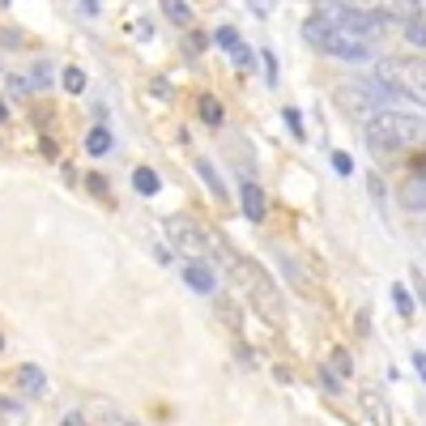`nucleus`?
<instances>
[{"label":"nucleus","instance_id":"obj_1","mask_svg":"<svg viewBox=\"0 0 426 426\" xmlns=\"http://www.w3.org/2000/svg\"><path fill=\"white\" fill-rule=\"evenodd\" d=\"M426 137V124L409 119V115H396V111H375L367 119V145L371 154H400Z\"/></svg>","mask_w":426,"mask_h":426},{"label":"nucleus","instance_id":"obj_2","mask_svg":"<svg viewBox=\"0 0 426 426\" xmlns=\"http://www.w3.org/2000/svg\"><path fill=\"white\" fill-rule=\"evenodd\" d=\"M303 35H307L311 47H320V52L333 56V60H349V64H367V60H371V43L345 35V30H337V26H329V21L316 17V13L303 21Z\"/></svg>","mask_w":426,"mask_h":426},{"label":"nucleus","instance_id":"obj_3","mask_svg":"<svg viewBox=\"0 0 426 426\" xmlns=\"http://www.w3.org/2000/svg\"><path fill=\"white\" fill-rule=\"evenodd\" d=\"M375 81L388 86L396 98L426 107V60H375Z\"/></svg>","mask_w":426,"mask_h":426},{"label":"nucleus","instance_id":"obj_4","mask_svg":"<svg viewBox=\"0 0 426 426\" xmlns=\"http://www.w3.org/2000/svg\"><path fill=\"white\" fill-rule=\"evenodd\" d=\"M166 239H171V247L180 256H188L192 264H209V256H213V231L209 226H196L192 217H166Z\"/></svg>","mask_w":426,"mask_h":426},{"label":"nucleus","instance_id":"obj_5","mask_svg":"<svg viewBox=\"0 0 426 426\" xmlns=\"http://www.w3.org/2000/svg\"><path fill=\"white\" fill-rule=\"evenodd\" d=\"M316 17H324L329 26L345 30V35H354L362 43H371L375 35L384 30V13H375V9H358V5H320Z\"/></svg>","mask_w":426,"mask_h":426},{"label":"nucleus","instance_id":"obj_6","mask_svg":"<svg viewBox=\"0 0 426 426\" xmlns=\"http://www.w3.org/2000/svg\"><path fill=\"white\" fill-rule=\"evenodd\" d=\"M239 200H243V213L252 217V222H264V192H260V184H252V180H243V188H239Z\"/></svg>","mask_w":426,"mask_h":426},{"label":"nucleus","instance_id":"obj_7","mask_svg":"<svg viewBox=\"0 0 426 426\" xmlns=\"http://www.w3.org/2000/svg\"><path fill=\"white\" fill-rule=\"evenodd\" d=\"M184 282L196 294H217V278H213V269H205V264H188L184 269Z\"/></svg>","mask_w":426,"mask_h":426},{"label":"nucleus","instance_id":"obj_8","mask_svg":"<svg viewBox=\"0 0 426 426\" xmlns=\"http://www.w3.org/2000/svg\"><path fill=\"white\" fill-rule=\"evenodd\" d=\"M213 311H217V320L226 324L231 333H239L243 316H239V307H235V298H231V294H222V290H217V294H213Z\"/></svg>","mask_w":426,"mask_h":426},{"label":"nucleus","instance_id":"obj_9","mask_svg":"<svg viewBox=\"0 0 426 426\" xmlns=\"http://www.w3.org/2000/svg\"><path fill=\"white\" fill-rule=\"evenodd\" d=\"M400 205H405V209H426V175L405 180V188H400Z\"/></svg>","mask_w":426,"mask_h":426},{"label":"nucleus","instance_id":"obj_10","mask_svg":"<svg viewBox=\"0 0 426 426\" xmlns=\"http://www.w3.org/2000/svg\"><path fill=\"white\" fill-rule=\"evenodd\" d=\"M133 188H137L141 196H158V188H162L158 171H149V166H137V171H133Z\"/></svg>","mask_w":426,"mask_h":426},{"label":"nucleus","instance_id":"obj_11","mask_svg":"<svg viewBox=\"0 0 426 426\" xmlns=\"http://www.w3.org/2000/svg\"><path fill=\"white\" fill-rule=\"evenodd\" d=\"M196 175L209 184L213 200H231V196H226V184H222V180H217V171H213V162H196Z\"/></svg>","mask_w":426,"mask_h":426},{"label":"nucleus","instance_id":"obj_12","mask_svg":"<svg viewBox=\"0 0 426 426\" xmlns=\"http://www.w3.org/2000/svg\"><path fill=\"white\" fill-rule=\"evenodd\" d=\"M362 409H367V418H371L375 426H388V414H384V400L375 396V392H367V396H362Z\"/></svg>","mask_w":426,"mask_h":426},{"label":"nucleus","instance_id":"obj_13","mask_svg":"<svg viewBox=\"0 0 426 426\" xmlns=\"http://www.w3.org/2000/svg\"><path fill=\"white\" fill-rule=\"evenodd\" d=\"M86 149H90L94 158H103L107 149H111V133H107V128H94V133L86 137Z\"/></svg>","mask_w":426,"mask_h":426},{"label":"nucleus","instance_id":"obj_14","mask_svg":"<svg viewBox=\"0 0 426 426\" xmlns=\"http://www.w3.org/2000/svg\"><path fill=\"white\" fill-rule=\"evenodd\" d=\"M17 384L26 388V392H43V371L39 367H21L17 371Z\"/></svg>","mask_w":426,"mask_h":426},{"label":"nucleus","instance_id":"obj_15","mask_svg":"<svg viewBox=\"0 0 426 426\" xmlns=\"http://www.w3.org/2000/svg\"><path fill=\"white\" fill-rule=\"evenodd\" d=\"M162 9H166V17L175 21V26H192V9H188V5H180V0H166Z\"/></svg>","mask_w":426,"mask_h":426},{"label":"nucleus","instance_id":"obj_16","mask_svg":"<svg viewBox=\"0 0 426 426\" xmlns=\"http://www.w3.org/2000/svg\"><path fill=\"white\" fill-rule=\"evenodd\" d=\"M60 81H64V90H68V94H81V90H86V72H81V68H64V77H60Z\"/></svg>","mask_w":426,"mask_h":426},{"label":"nucleus","instance_id":"obj_17","mask_svg":"<svg viewBox=\"0 0 426 426\" xmlns=\"http://www.w3.org/2000/svg\"><path fill=\"white\" fill-rule=\"evenodd\" d=\"M405 39L418 43V47H426V21H422V17H409V21H405Z\"/></svg>","mask_w":426,"mask_h":426},{"label":"nucleus","instance_id":"obj_18","mask_svg":"<svg viewBox=\"0 0 426 426\" xmlns=\"http://www.w3.org/2000/svg\"><path fill=\"white\" fill-rule=\"evenodd\" d=\"M200 115H205L209 124H222V103H217V98H209V94H205V98H200Z\"/></svg>","mask_w":426,"mask_h":426},{"label":"nucleus","instance_id":"obj_19","mask_svg":"<svg viewBox=\"0 0 426 426\" xmlns=\"http://www.w3.org/2000/svg\"><path fill=\"white\" fill-rule=\"evenodd\" d=\"M392 298H396V311H400V316H414V298H409L405 286H392Z\"/></svg>","mask_w":426,"mask_h":426},{"label":"nucleus","instance_id":"obj_20","mask_svg":"<svg viewBox=\"0 0 426 426\" xmlns=\"http://www.w3.org/2000/svg\"><path fill=\"white\" fill-rule=\"evenodd\" d=\"M222 47H226V52H235V47H239V35H235V26H217V35H213Z\"/></svg>","mask_w":426,"mask_h":426},{"label":"nucleus","instance_id":"obj_21","mask_svg":"<svg viewBox=\"0 0 426 426\" xmlns=\"http://www.w3.org/2000/svg\"><path fill=\"white\" fill-rule=\"evenodd\" d=\"M47 77H52V68H47V64H35V68H30V86H35V90H43Z\"/></svg>","mask_w":426,"mask_h":426},{"label":"nucleus","instance_id":"obj_22","mask_svg":"<svg viewBox=\"0 0 426 426\" xmlns=\"http://www.w3.org/2000/svg\"><path fill=\"white\" fill-rule=\"evenodd\" d=\"M231 56H235V64H239V68H252V64H256V60H252V47H243V43L235 47Z\"/></svg>","mask_w":426,"mask_h":426},{"label":"nucleus","instance_id":"obj_23","mask_svg":"<svg viewBox=\"0 0 426 426\" xmlns=\"http://www.w3.org/2000/svg\"><path fill=\"white\" fill-rule=\"evenodd\" d=\"M9 94H13V98H26V94H30V81H26V77H9Z\"/></svg>","mask_w":426,"mask_h":426},{"label":"nucleus","instance_id":"obj_24","mask_svg":"<svg viewBox=\"0 0 426 426\" xmlns=\"http://www.w3.org/2000/svg\"><path fill=\"white\" fill-rule=\"evenodd\" d=\"M260 60H264V77H269V86H273V81H278V60H273V52H264Z\"/></svg>","mask_w":426,"mask_h":426},{"label":"nucleus","instance_id":"obj_25","mask_svg":"<svg viewBox=\"0 0 426 426\" xmlns=\"http://www.w3.org/2000/svg\"><path fill=\"white\" fill-rule=\"evenodd\" d=\"M333 367H337L341 375H349V371H354V367H349V354H345V349H337V354H333Z\"/></svg>","mask_w":426,"mask_h":426},{"label":"nucleus","instance_id":"obj_26","mask_svg":"<svg viewBox=\"0 0 426 426\" xmlns=\"http://www.w3.org/2000/svg\"><path fill=\"white\" fill-rule=\"evenodd\" d=\"M333 171H337V175H349V171H354V162H349L345 154H333Z\"/></svg>","mask_w":426,"mask_h":426},{"label":"nucleus","instance_id":"obj_27","mask_svg":"<svg viewBox=\"0 0 426 426\" xmlns=\"http://www.w3.org/2000/svg\"><path fill=\"white\" fill-rule=\"evenodd\" d=\"M103 426H137V422H128V418H119V414H107V418H103Z\"/></svg>","mask_w":426,"mask_h":426},{"label":"nucleus","instance_id":"obj_28","mask_svg":"<svg viewBox=\"0 0 426 426\" xmlns=\"http://www.w3.org/2000/svg\"><path fill=\"white\" fill-rule=\"evenodd\" d=\"M286 124H290L294 133H303V128H298V124H303V119H298V111H294V107H286Z\"/></svg>","mask_w":426,"mask_h":426},{"label":"nucleus","instance_id":"obj_29","mask_svg":"<svg viewBox=\"0 0 426 426\" xmlns=\"http://www.w3.org/2000/svg\"><path fill=\"white\" fill-rule=\"evenodd\" d=\"M200 47H205V39H200V35H192V39H188V56H196Z\"/></svg>","mask_w":426,"mask_h":426},{"label":"nucleus","instance_id":"obj_30","mask_svg":"<svg viewBox=\"0 0 426 426\" xmlns=\"http://www.w3.org/2000/svg\"><path fill=\"white\" fill-rule=\"evenodd\" d=\"M414 367H418V375H422V380H426V354H422V349H418V354H414Z\"/></svg>","mask_w":426,"mask_h":426},{"label":"nucleus","instance_id":"obj_31","mask_svg":"<svg viewBox=\"0 0 426 426\" xmlns=\"http://www.w3.org/2000/svg\"><path fill=\"white\" fill-rule=\"evenodd\" d=\"M60 426H86V418H81V414H68V418H64Z\"/></svg>","mask_w":426,"mask_h":426},{"label":"nucleus","instance_id":"obj_32","mask_svg":"<svg viewBox=\"0 0 426 426\" xmlns=\"http://www.w3.org/2000/svg\"><path fill=\"white\" fill-rule=\"evenodd\" d=\"M5 119H9V107H5V103H0V124H5Z\"/></svg>","mask_w":426,"mask_h":426}]
</instances>
